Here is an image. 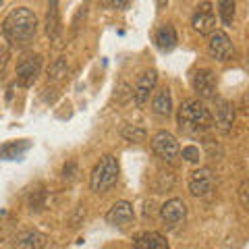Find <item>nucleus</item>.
Returning a JSON list of instances; mask_svg holds the SVG:
<instances>
[{"mask_svg":"<svg viewBox=\"0 0 249 249\" xmlns=\"http://www.w3.org/2000/svg\"><path fill=\"white\" fill-rule=\"evenodd\" d=\"M2 34L6 42L15 48H25L36 40L37 34V17L27 6H17L13 9L6 19L2 21Z\"/></svg>","mask_w":249,"mask_h":249,"instance_id":"nucleus-1","label":"nucleus"},{"mask_svg":"<svg viewBox=\"0 0 249 249\" xmlns=\"http://www.w3.org/2000/svg\"><path fill=\"white\" fill-rule=\"evenodd\" d=\"M177 123H178V129L185 135H204L214 124L208 106L197 98L185 100L181 104V108L177 112Z\"/></svg>","mask_w":249,"mask_h":249,"instance_id":"nucleus-2","label":"nucleus"},{"mask_svg":"<svg viewBox=\"0 0 249 249\" xmlns=\"http://www.w3.org/2000/svg\"><path fill=\"white\" fill-rule=\"evenodd\" d=\"M116 181H119V162H116L114 156L106 154L100 158V162L91 170V177H89L91 191L106 193L110 187L116 185Z\"/></svg>","mask_w":249,"mask_h":249,"instance_id":"nucleus-3","label":"nucleus"},{"mask_svg":"<svg viewBox=\"0 0 249 249\" xmlns=\"http://www.w3.org/2000/svg\"><path fill=\"white\" fill-rule=\"evenodd\" d=\"M42 71V56L36 52H25L17 60V81L21 88H31Z\"/></svg>","mask_w":249,"mask_h":249,"instance_id":"nucleus-4","label":"nucleus"},{"mask_svg":"<svg viewBox=\"0 0 249 249\" xmlns=\"http://www.w3.org/2000/svg\"><path fill=\"white\" fill-rule=\"evenodd\" d=\"M152 150L166 162H175L178 158V154H181L177 137L173 133H168V131H158L152 137Z\"/></svg>","mask_w":249,"mask_h":249,"instance_id":"nucleus-5","label":"nucleus"},{"mask_svg":"<svg viewBox=\"0 0 249 249\" xmlns=\"http://www.w3.org/2000/svg\"><path fill=\"white\" fill-rule=\"evenodd\" d=\"M208 54L218 62H227L235 56V48H232L231 37L224 31H214L208 40Z\"/></svg>","mask_w":249,"mask_h":249,"instance_id":"nucleus-6","label":"nucleus"},{"mask_svg":"<svg viewBox=\"0 0 249 249\" xmlns=\"http://www.w3.org/2000/svg\"><path fill=\"white\" fill-rule=\"evenodd\" d=\"M160 218H162V222H164L168 229H178L185 222V218H187L185 201L178 199V197L168 199L166 204L160 208Z\"/></svg>","mask_w":249,"mask_h":249,"instance_id":"nucleus-7","label":"nucleus"},{"mask_svg":"<svg viewBox=\"0 0 249 249\" xmlns=\"http://www.w3.org/2000/svg\"><path fill=\"white\" fill-rule=\"evenodd\" d=\"M214 189V175L210 168H197L189 177V191L196 197H206Z\"/></svg>","mask_w":249,"mask_h":249,"instance_id":"nucleus-8","label":"nucleus"},{"mask_svg":"<svg viewBox=\"0 0 249 249\" xmlns=\"http://www.w3.org/2000/svg\"><path fill=\"white\" fill-rule=\"evenodd\" d=\"M156 83H158V73H156L154 69H147V71H143L137 77L135 88H133V98H135L137 106H143L147 100H150V93L154 91Z\"/></svg>","mask_w":249,"mask_h":249,"instance_id":"nucleus-9","label":"nucleus"},{"mask_svg":"<svg viewBox=\"0 0 249 249\" xmlns=\"http://www.w3.org/2000/svg\"><path fill=\"white\" fill-rule=\"evenodd\" d=\"M135 220V212H133V206L129 201H116V204L106 212V222L112 224V227H129L131 222Z\"/></svg>","mask_w":249,"mask_h":249,"instance_id":"nucleus-10","label":"nucleus"},{"mask_svg":"<svg viewBox=\"0 0 249 249\" xmlns=\"http://www.w3.org/2000/svg\"><path fill=\"white\" fill-rule=\"evenodd\" d=\"M191 83H193V89L197 91L199 98H214V91H216V77L210 69H197L191 77Z\"/></svg>","mask_w":249,"mask_h":249,"instance_id":"nucleus-11","label":"nucleus"},{"mask_svg":"<svg viewBox=\"0 0 249 249\" xmlns=\"http://www.w3.org/2000/svg\"><path fill=\"white\" fill-rule=\"evenodd\" d=\"M191 25L201 36H212L216 31V17H214V13H212V9H210L208 2L197 6V11L191 19Z\"/></svg>","mask_w":249,"mask_h":249,"instance_id":"nucleus-12","label":"nucleus"},{"mask_svg":"<svg viewBox=\"0 0 249 249\" xmlns=\"http://www.w3.org/2000/svg\"><path fill=\"white\" fill-rule=\"evenodd\" d=\"M214 124L220 133H231L232 124H235V106L231 102H227V100H218Z\"/></svg>","mask_w":249,"mask_h":249,"instance_id":"nucleus-13","label":"nucleus"},{"mask_svg":"<svg viewBox=\"0 0 249 249\" xmlns=\"http://www.w3.org/2000/svg\"><path fill=\"white\" fill-rule=\"evenodd\" d=\"M133 249H170V245L164 235H160L156 231H147L135 237Z\"/></svg>","mask_w":249,"mask_h":249,"instance_id":"nucleus-14","label":"nucleus"},{"mask_svg":"<svg viewBox=\"0 0 249 249\" xmlns=\"http://www.w3.org/2000/svg\"><path fill=\"white\" fill-rule=\"evenodd\" d=\"M48 245V235L40 231H25L15 239V249H44Z\"/></svg>","mask_w":249,"mask_h":249,"instance_id":"nucleus-15","label":"nucleus"},{"mask_svg":"<svg viewBox=\"0 0 249 249\" xmlns=\"http://www.w3.org/2000/svg\"><path fill=\"white\" fill-rule=\"evenodd\" d=\"M152 110L158 116H168L170 112H173V93H170V89L166 88V85L154 93Z\"/></svg>","mask_w":249,"mask_h":249,"instance_id":"nucleus-16","label":"nucleus"},{"mask_svg":"<svg viewBox=\"0 0 249 249\" xmlns=\"http://www.w3.org/2000/svg\"><path fill=\"white\" fill-rule=\"evenodd\" d=\"M156 46H158L160 50H173L177 46V31L175 27L170 25V23H166V25H162L158 31H156Z\"/></svg>","mask_w":249,"mask_h":249,"instance_id":"nucleus-17","label":"nucleus"},{"mask_svg":"<svg viewBox=\"0 0 249 249\" xmlns=\"http://www.w3.org/2000/svg\"><path fill=\"white\" fill-rule=\"evenodd\" d=\"M46 31L52 40L58 42V36H60V13H58V4L52 2L48 4V13H46Z\"/></svg>","mask_w":249,"mask_h":249,"instance_id":"nucleus-18","label":"nucleus"},{"mask_svg":"<svg viewBox=\"0 0 249 249\" xmlns=\"http://www.w3.org/2000/svg\"><path fill=\"white\" fill-rule=\"evenodd\" d=\"M25 150H29V142L21 139V142H11V143L2 145L0 147V156H2L4 160H15V158H19Z\"/></svg>","mask_w":249,"mask_h":249,"instance_id":"nucleus-19","label":"nucleus"},{"mask_svg":"<svg viewBox=\"0 0 249 249\" xmlns=\"http://www.w3.org/2000/svg\"><path fill=\"white\" fill-rule=\"evenodd\" d=\"M121 135H123V139H127L131 143H142V142H145L147 133H145L143 127H139V124H123Z\"/></svg>","mask_w":249,"mask_h":249,"instance_id":"nucleus-20","label":"nucleus"},{"mask_svg":"<svg viewBox=\"0 0 249 249\" xmlns=\"http://www.w3.org/2000/svg\"><path fill=\"white\" fill-rule=\"evenodd\" d=\"M69 73V65H67V58H56L50 65V71H48V79L52 83H56V81H62L67 77Z\"/></svg>","mask_w":249,"mask_h":249,"instance_id":"nucleus-21","label":"nucleus"},{"mask_svg":"<svg viewBox=\"0 0 249 249\" xmlns=\"http://www.w3.org/2000/svg\"><path fill=\"white\" fill-rule=\"evenodd\" d=\"M218 13H220L224 25H231L232 19H235V2L232 0H220L218 2Z\"/></svg>","mask_w":249,"mask_h":249,"instance_id":"nucleus-22","label":"nucleus"},{"mask_svg":"<svg viewBox=\"0 0 249 249\" xmlns=\"http://www.w3.org/2000/svg\"><path fill=\"white\" fill-rule=\"evenodd\" d=\"M181 156H183L187 162H199V158H201L199 147H196V145H185L183 152H181Z\"/></svg>","mask_w":249,"mask_h":249,"instance_id":"nucleus-23","label":"nucleus"},{"mask_svg":"<svg viewBox=\"0 0 249 249\" xmlns=\"http://www.w3.org/2000/svg\"><path fill=\"white\" fill-rule=\"evenodd\" d=\"M42 199H44V189L31 191V196H29V208H31V210H40Z\"/></svg>","mask_w":249,"mask_h":249,"instance_id":"nucleus-24","label":"nucleus"},{"mask_svg":"<svg viewBox=\"0 0 249 249\" xmlns=\"http://www.w3.org/2000/svg\"><path fill=\"white\" fill-rule=\"evenodd\" d=\"M75 177H77V162L71 160L65 164V168H62V178H65V181H73Z\"/></svg>","mask_w":249,"mask_h":249,"instance_id":"nucleus-25","label":"nucleus"},{"mask_svg":"<svg viewBox=\"0 0 249 249\" xmlns=\"http://www.w3.org/2000/svg\"><path fill=\"white\" fill-rule=\"evenodd\" d=\"M239 197H241V204L249 210V181H243V185L239 187Z\"/></svg>","mask_w":249,"mask_h":249,"instance_id":"nucleus-26","label":"nucleus"},{"mask_svg":"<svg viewBox=\"0 0 249 249\" xmlns=\"http://www.w3.org/2000/svg\"><path fill=\"white\" fill-rule=\"evenodd\" d=\"M6 58H9V48H6V46L0 42V67L6 62Z\"/></svg>","mask_w":249,"mask_h":249,"instance_id":"nucleus-27","label":"nucleus"},{"mask_svg":"<svg viewBox=\"0 0 249 249\" xmlns=\"http://www.w3.org/2000/svg\"><path fill=\"white\" fill-rule=\"evenodd\" d=\"M108 6H116V9H127L131 6V2H121V0H116V2H106Z\"/></svg>","mask_w":249,"mask_h":249,"instance_id":"nucleus-28","label":"nucleus"},{"mask_svg":"<svg viewBox=\"0 0 249 249\" xmlns=\"http://www.w3.org/2000/svg\"><path fill=\"white\" fill-rule=\"evenodd\" d=\"M247 65H249V54H247Z\"/></svg>","mask_w":249,"mask_h":249,"instance_id":"nucleus-29","label":"nucleus"},{"mask_svg":"<svg viewBox=\"0 0 249 249\" xmlns=\"http://www.w3.org/2000/svg\"><path fill=\"white\" fill-rule=\"evenodd\" d=\"M247 181H249V178H247Z\"/></svg>","mask_w":249,"mask_h":249,"instance_id":"nucleus-30","label":"nucleus"}]
</instances>
